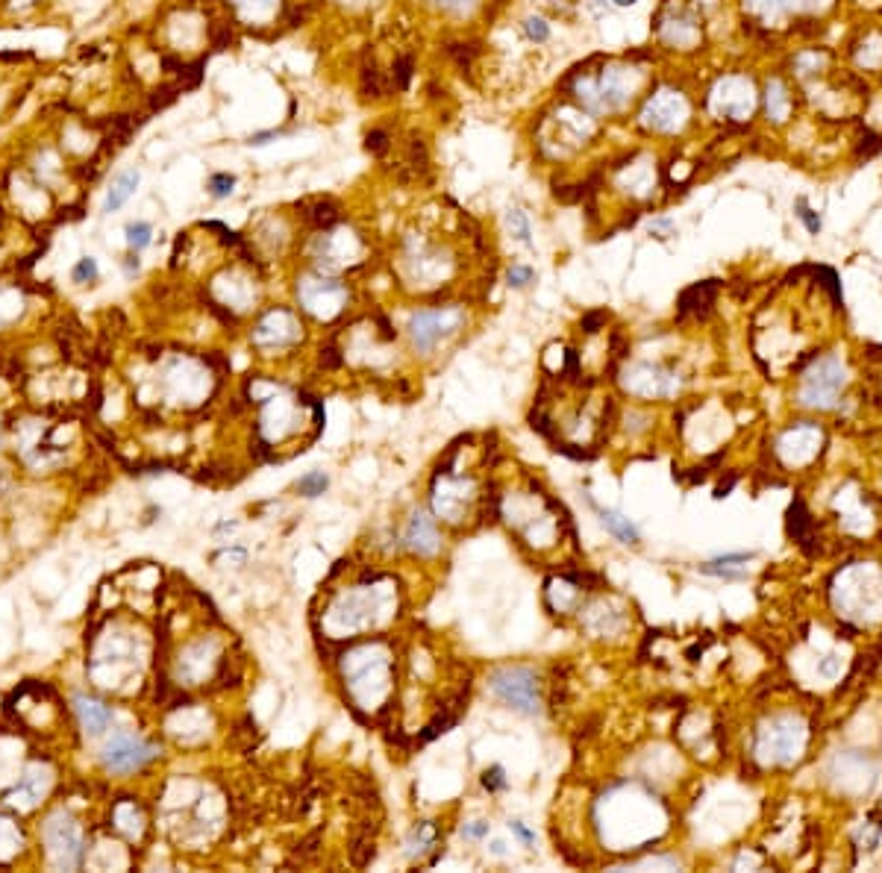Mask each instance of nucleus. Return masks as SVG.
<instances>
[{
    "label": "nucleus",
    "instance_id": "nucleus-32",
    "mask_svg": "<svg viewBox=\"0 0 882 873\" xmlns=\"http://www.w3.org/2000/svg\"><path fill=\"white\" fill-rule=\"evenodd\" d=\"M509 829H512V832H515L524 844H532V841H535V832H530V829H527L524 824H520V821H512V824H509Z\"/></svg>",
    "mask_w": 882,
    "mask_h": 873
},
{
    "label": "nucleus",
    "instance_id": "nucleus-31",
    "mask_svg": "<svg viewBox=\"0 0 882 873\" xmlns=\"http://www.w3.org/2000/svg\"><path fill=\"white\" fill-rule=\"evenodd\" d=\"M756 553H727V556H717V559H712V565H724V567H729V565H735V562H747V559H753Z\"/></svg>",
    "mask_w": 882,
    "mask_h": 873
},
{
    "label": "nucleus",
    "instance_id": "nucleus-15",
    "mask_svg": "<svg viewBox=\"0 0 882 873\" xmlns=\"http://www.w3.org/2000/svg\"><path fill=\"white\" fill-rule=\"evenodd\" d=\"M362 92L368 97H383V83H380V71H376L374 59L362 62Z\"/></svg>",
    "mask_w": 882,
    "mask_h": 873
},
{
    "label": "nucleus",
    "instance_id": "nucleus-37",
    "mask_svg": "<svg viewBox=\"0 0 882 873\" xmlns=\"http://www.w3.org/2000/svg\"><path fill=\"white\" fill-rule=\"evenodd\" d=\"M868 350H871V353H868L871 359H882V347H879V344H871Z\"/></svg>",
    "mask_w": 882,
    "mask_h": 873
},
{
    "label": "nucleus",
    "instance_id": "nucleus-20",
    "mask_svg": "<svg viewBox=\"0 0 882 873\" xmlns=\"http://www.w3.org/2000/svg\"><path fill=\"white\" fill-rule=\"evenodd\" d=\"M524 30H527V35H530V39H532V42H538V44L550 39V27H547V21H544V18H535V15H530L527 21H524Z\"/></svg>",
    "mask_w": 882,
    "mask_h": 873
},
{
    "label": "nucleus",
    "instance_id": "nucleus-4",
    "mask_svg": "<svg viewBox=\"0 0 882 873\" xmlns=\"http://www.w3.org/2000/svg\"><path fill=\"white\" fill-rule=\"evenodd\" d=\"M459 324H462L459 309H429V312H418V315L409 318V332H412L415 347L421 353H427L439 338L459 330Z\"/></svg>",
    "mask_w": 882,
    "mask_h": 873
},
{
    "label": "nucleus",
    "instance_id": "nucleus-38",
    "mask_svg": "<svg viewBox=\"0 0 882 873\" xmlns=\"http://www.w3.org/2000/svg\"><path fill=\"white\" fill-rule=\"evenodd\" d=\"M503 847H506V844H500V841H494V844H491V853H494V856H503V853H506V850H503Z\"/></svg>",
    "mask_w": 882,
    "mask_h": 873
},
{
    "label": "nucleus",
    "instance_id": "nucleus-6",
    "mask_svg": "<svg viewBox=\"0 0 882 873\" xmlns=\"http://www.w3.org/2000/svg\"><path fill=\"white\" fill-rule=\"evenodd\" d=\"M439 532H436V524L429 514L424 512H415L409 521V529H406V547L415 550L418 556H433L439 550Z\"/></svg>",
    "mask_w": 882,
    "mask_h": 873
},
{
    "label": "nucleus",
    "instance_id": "nucleus-35",
    "mask_svg": "<svg viewBox=\"0 0 882 873\" xmlns=\"http://www.w3.org/2000/svg\"><path fill=\"white\" fill-rule=\"evenodd\" d=\"M835 668H838V658H835V656H826V662L821 665V673H823V676H833Z\"/></svg>",
    "mask_w": 882,
    "mask_h": 873
},
{
    "label": "nucleus",
    "instance_id": "nucleus-11",
    "mask_svg": "<svg viewBox=\"0 0 882 873\" xmlns=\"http://www.w3.org/2000/svg\"><path fill=\"white\" fill-rule=\"evenodd\" d=\"M788 536L797 544H803L809 536H812V514H809V509L800 497H794V503L788 506Z\"/></svg>",
    "mask_w": 882,
    "mask_h": 873
},
{
    "label": "nucleus",
    "instance_id": "nucleus-28",
    "mask_svg": "<svg viewBox=\"0 0 882 873\" xmlns=\"http://www.w3.org/2000/svg\"><path fill=\"white\" fill-rule=\"evenodd\" d=\"M462 835H465L467 841H479V838H485V835H489V824H485V821L465 824V826H462Z\"/></svg>",
    "mask_w": 882,
    "mask_h": 873
},
{
    "label": "nucleus",
    "instance_id": "nucleus-9",
    "mask_svg": "<svg viewBox=\"0 0 882 873\" xmlns=\"http://www.w3.org/2000/svg\"><path fill=\"white\" fill-rule=\"evenodd\" d=\"M138 183H141V174H138L136 168L121 171L115 180H112V188L106 191V200H103V212H106V215H112V212H118L124 203H127L133 194H136Z\"/></svg>",
    "mask_w": 882,
    "mask_h": 873
},
{
    "label": "nucleus",
    "instance_id": "nucleus-36",
    "mask_svg": "<svg viewBox=\"0 0 882 873\" xmlns=\"http://www.w3.org/2000/svg\"><path fill=\"white\" fill-rule=\"evenodd\" d=\"M124 271H127V274H138V256H127V259H124Z\"/></svg>",
    "mask_w": 882,
    "mask_h": 873
},
{
    "label": "nucleus",
    "instance_id": "nucleus-7",
    "mask_svg": "<svg viewBox=\"0 0 882 873\" xmlns=\"http://www.w3.org/2000/svg\"><path fill=\"white\" fill-rule=\"evenodd\" d=\"M715 291H717V279H703V282H697V286L686 289L679 294V303H677L679 318H686L691 312L697 318H706L709 309H712V303H715Z\"/></svg>",
    "mask_w": 882,
    "mask_h": 873
},
{
    "label": "nucleus",
    "instance_id": "nucleus-21",
    "mask_svg": "<svg viewBox=\"0 0 882 873\" xmlns=\"http://www.w3.org/2000/svg\"><path fill=\"white\" fill-rule=\"evenodd\" d=\"M412 65H415V62H412L409 53H403V56H398V62H394L391 71H394V85H398V88H406V85H409V80H412Z\"/></svg>",
    "mask_w": 882,
    "mask_h": 873
},
{
    "label": "nucleus",
    "instance_id": "nucleus-24",
    "mask_svg": "<svg viewBox=\"0 0 882 873\" xmlns=\"http://www.w3.org/2000/svg\"><path fill=\"white\" fill-rule=\"evenodd\" d=\"M447 53L456 59V65H459V68H465V71H467V68H471V59L477 56V44H450V47H447Z\"/></svg>",
    "mask_w": 882,
    "mask_h": 873
},
{
    "label": "nucleus",
    "instance_id": "nucleus-17",
    "mask_svg": "<svg viewBox=\"0 0 882 873\" xmlns=\"http://www.w3.org/2000/svg\"><path fill=\"white\" fill-rule=\"evenodd\" d=\"M177 95H179V85H174V83H165V85L153 88V95H150V109H153V112H156V109H165V106H171V103L177 100Z\"/></svg>",
    "mask_w": 882,
    "mask_h": 873
},
{
    "label": "nucleus",
    "instance_id": "nucleus-2",
    "mask_svg": "<svg viewBox=\"0 0 882 873\" xmlns=\"http://www.w3.org/2000/svg\"><path fill=\"white\" fill-rule=\"evenodd\" d=\"M44 841L50 850V859L56 867H77L83 859V838L80 826L71 821L65 812H56L44 826Z\"/></svg>",
    "mask_w": 882,
    "mask_h": 873
},
{
    "label": "nucleus",
    "instance_id": "nucleus-19",
    "mask_svg": "<svg viewBox=\"0 0 882 873\" xmlns=\"http://www.w3.org/2000/svg\"><path fill=\"white\" fill-rule=\"evenodd\" d=\"M815 274L823 279V289L833 294V303L838 309H844V297H841V286H838V277H835V271L833 268H815Z\"/></svg>",
    "mask_w": 882,
    "mask_h": 873
},
{
    "label": "nucleus",
    "instance_id": "nucleus-33",
    "mask_svg": "<svg viewBox=\"0 0 882 873\" xmlns=\"http://www.w3.org/2000/svg\"><path fill=\"white\" fill-rule=\"evenodd\" d=\"M439 4L444 9H450V12H465V9L474 6V0H439Z\"/></svg>",
    "mask_w": 882,
    "mask_h": 873
},
{
    "label": "nucleus",
    "instance_id": "nucleus-30",
    "mask_svg": "<svg viewBox=\"0 0 882 873\" xmlns=\"http://www.w3.org/2000/svg\"><path fill=\"white\" fill-rule=\"evenodd\" d=\"M879 147H882V141H879L874 133H868L865 138H862V145H859V150H856V153H859V156H871V153H876Z\"/></svg>",
    "mask_w": 882,
    "mask_h": 873
},
{
    "label": "nucleus",
    "instance_id": "nucleus-25",
    "mask_svg": "<svg viewBox=\"0 0 882 873\" xmlns=\"http://www.w3.org/2000/svg\"><path fill=\"white\" fill-rule=\"evenodd\" d=\"M365 150L374 153V156H383L388 150V133L386 130H371L365 136Z\"/></svg>",
    "mask_w": 882,
    "mask_h": 873
},
{
    "label": "nucleus",
    "instance_id": "nucleus-3",
    "mask_svg": "<svg viewBox=\"0 0 882 873\" xmlns=\"http://www.w3.org/2000/svg\"><path fill=\"white\" fill-rule=\"evenodd\" d=\"M156 753H159L156 747L148 744V741H141L138 735L118 733L103 747V764L112 773H130V771L145 768L150 759H156Z\"/></svg>",
    "mask_w": 882,
    "mask_h": 873
},
{
    "label": "nucleus",
    "instance_id": "nucleus-22",
    "mask_svg": "<svg viewBox=\"0 0 882 873\" xmlns=\"http://www.w3.org/2000/svg\"><path fill=\"white\" fill-rule=\"evenodd\" d=\"M335 218H338V212H335L333 203H315V209L309 212V221L315 227H330Z\"/></svg>",
    "mask_w": 882,
    "mask_h": 873
},
{
    "label": "nucleus",
    "instance_id": "nucleus-29",
    "mask_svg": "<svg viewBox=\"0 0 882 873\" xmlns=\"http://www.w3.org/2000/svg\"><path fill=\"white\" fill-rule=\"evenodd\" d=\"M603 324H606V312H603V309L588 312V315L583 318V330H585V332H597Z\"/></svg>",
    "mask_w": 882,
    "mask_h": 873
},
{
    "label": "nucleus",
    "instance_id": "nucleus-14",
    "mask_svg": "<svg viewBox=\"0 0 882 873\" xmlns=\"http://www.w3.org/2000/svg\"><path fill=\"white\" fill-rule=\"evenodd\" d=\"M327 486H330L327 474H321V471H309L306 476H300V483H297V491H300L303 497H318V494H323V491H327Z\"/></svg>",
    "mask_w": 882,
    "mask_h": 873
},
{
    "label": "nucleus",
    "instance_id": "nucleus-16",
    "mask_svg": "<svg viewBox=\"0 0 882 873\" xmlns=\"http://www.w3.org/2000/svg\"><path fill=\"white\" fill-rule=\"evenodd\" d=\"M232 191H236V174L218 171V174H212V176H209V194H212V198L224 200V198H230Z\"/></svg>",
    "mask_w": 882,
    "mask_h": 873
},
{
    "label": "nucleus",
    "instance_id": "nucleus-39",
    "mask_svg": "<svg viewBox=\"0 0 882 873\" xmlns=\"http://www.w3.org/2000/svg\"><path fill=\"white\" fill-rule=\"evenodd\" d=\"M618 6H633V4H638V0H615Z\"/></svg>",
    "mask_w": 882,
    "mask_h": 873
},
{
    "label": "nucleus",
    "instance_id": "nucleus-26",
    "mask_svg": "<svg viewBox=\"0 0 882 873\" xmlns=\"http://www.w3.org/2000/svg\"><path fill=\"white\" fill-rule=\"evenodd\" d=\"M506 279H509L512 289H524L527 282L532 279V268H530V265H512V268L506 271Z\"/></svg>",
    "mask_w": 882,
    "mask_h": 873
},
{
    "label": "nucleus",
    "instance_id": "nucleus-1",
    "mask_svg": "<svg viewBox=\"0 0 882 873\" xmlns=\"http://www.w3.org/2000/svg\"><path fill=\"white\" fill-rule=\"evenodd\" d=\"M489 688L494 697H500L506 706L524 711V715H538L542 711V700H538V680L527 668H503L491 673Z\"/></svg>",
    "mask_w": 882,
    "mask_h": 873
},
{
    "label": "nucleus",
    "instance_id": "nucleus-34",
    "mask_svg": "<svg viewBox=\"0 0 882 873\" xmlns=\"http://www.w3.org/2000/svg\"><path fill=\"white\" fill-rule=\"evenodd\" d=\"M735 483H738V474H729L727 479H721V486L715 488V497H727V494L732 491V486H735Z\"/></svg>",
    "mask_w": 882,
    "mask_h": 873
},
{
    "label": "nucleus",
    "instance_id": "nucleus-8",
    "mask_svg": "<svg viewBox=\"0 0 882 873\" xmlns=\"http://www.w3.org/2000/svg\"><path fill=\"white\" fill-rule=\"evenodd\" d=\"M74 709H77V715H80V723L85 726V733H92V735H100L103 729L112 723L109 706H103L100 700L85 697V694H77V697H74Z\"/></svg>",
    "mask_w": 882,
    "mask_h": 873
},
{
    "label": "nucleus",
    "instance_id": "nucleus-12",
    "mask_svg": "<svg viewBox=\"0 0 882 873\" xmlns=\"http://www.w3.org/2000/svg\"><path fill=\"white\" fill-rule=\"evenodd\" d=\"M124 236H127L130 251L138 253L153 241V227L148 221H133V224H127V229H124Z\"/></svg>",
    "mask_w": 882,
    "mask_h": 873
},
{
    "label": "nucleus",
    "instance_id": "nucleus-5",
    "mask_svg": "<svg viewBox=\"0 0 882 873\" xmlns=\"http://www.w3.org/2000/svg\"><path fill=\"white\" fill-rule=\"evenodd\" d=\"M841 383H844L841 368H838L833 359H826V362L818 368V377L809 380V388L803 391V403L821 406V409L833 406V397H835V391H838Z\"/></svg>",
    "mask_w": 882,
    "mask_h": 873
},
{
    "label": "nucleus",
    "instance_id": "nucleus-13",
    "mask_svg": "<svg viewBox=\"0 0 882 873\" xmlns=\"http://www.w3.org/2000/svg\"><path fill=\"white\" fill-rule=\"evenodd\" d=\"M506 224H509V229H512V236L520 241V244H532V233H530V221H527V215H524V209H509L506 212Z\"/></svg>",
    "mask_w": 882,
    "mask_h": 873
},
{
    "label": "nucleus",
    "instance_id": "nucleus-27",
    "mask_svg": "<svg viewBox=\"0 0 882 873\" xmlns=\"http://www.w3.org/2000/svg\"><path fill=\"white\" fill-rule=\"evenodd\" d=\"M797 218L806 224V229L809 233H818L821 229V218L815 215L812 209H809V203H806V198H797Z\"/></svg>",
    "mask_w": 882,
    "mask_h": 873
},
{
    "label": "nucleus",
    "instance_id": "nucleus-18",
    "mask_svg": "<svg viewBox=\"0 0 882 873\" xmlns=\"http://www.w3.org/2000/svg\"><path fill=\"white\" fill-rule=\"evenodd\" d=\"M71 279H74V282H95L97 279V259L83 256L74 265V271H71Z\"/></svg>",
    "mask_w": 882,
    "mask_h": 873
},
{
    "label": "nucleus",
    "instance_id": "nucleus-10",
    "mask_svg": "<svg viewBox=\"0 0 882 873\" xmlns=\"http://www.w3.org/2000/svg\"><path fill=\"white\" fill-rule=\"evenodd\" d=\"M600 524L615 536L618 541H624V544H638V526L626 518V514H621V512H612V509H603L600 512Z\"/></svg>",
    "mask_w": 882,
    "mask_h": 873
},
{
    "label": "nucleus",
    "instance_id": "nucleus-23",
    "mask_svg": "<svg viewBox=\"0 0 882 873\" xmlns=\"http://www.w3.org/2000/svg\"><path fill=\"white\" fill-rule=\"evenodd\" d=\"M482 788L485 791H503V788H506V771H503L500 764L489 768L482 773Z\"/></svg>",
    "mask_w": 882,
    "mask_h": 873
}]
</instances>
